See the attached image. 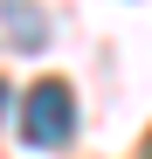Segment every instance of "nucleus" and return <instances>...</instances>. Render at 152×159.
<instances>
[{
    "mask_svg": "<svg viewBox=\"0 0 152 159\" xmlns=\"http://www.w3.org/2000/svg\"><path fill=\"white\" fill-rule=\"evenodd\" d=\"M69 131H76V97H69V83H35L28 104H21V145L56 152V145H69Z\"/></svg>",
    "mask_w": 152,
    "mask_h": 159,
    "instance_id": "nucleus-1",
    "label": "nucleus"
},
{
    "mask_svg": "<svg viewBox=\"0 0 152 159\" xmlns=\"http://www.w3.org/2000/svg\"><path fill=\"white\" fill-rule=\"evenodd\" d=\"M0 14H7V28H14L21 42H28V48L48 35V28H42V14H35V7H21V0H0Z\"/></svg>",
    "mask_w": 152,
    "mask_h": 159,
    "instance_id": "nucleus-2",
    "label": "nucleus"
},
{
    "mask_svg": "<svg viewBox=\"0 0 152 159\" xmlns=\"http://www.w3.org/2000/svg\"><path fill=\"white\" fill-rule=\"evenodd\" d=\"M0 104H7V83H0Z\"/></svg>",
    "mask_w": 152,
    "mask_h": 159,
    "instance_id": "nucleus-3",
    "label": "nucleus"
}]
</instances>
